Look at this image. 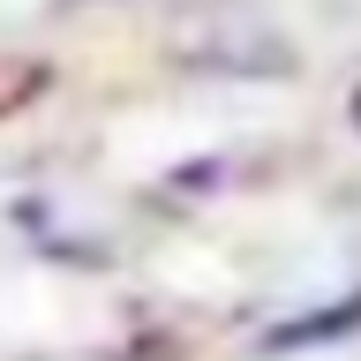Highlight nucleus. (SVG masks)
<instances>
[{"label":"nucleus","mask_w":361,"mask_h":361,"mask_svg":"<svg viewBox=\"0 0 361 361\" xmlns=\"http://www.w3.org/2000/svg\"><path fill=\"white\" fill-rule=\"evenodd\" d=\"M38 90H45V68H38V61H0V121L23 113Z\"/></svg>","instance_id":"f257e3e1"}]
</instances>
